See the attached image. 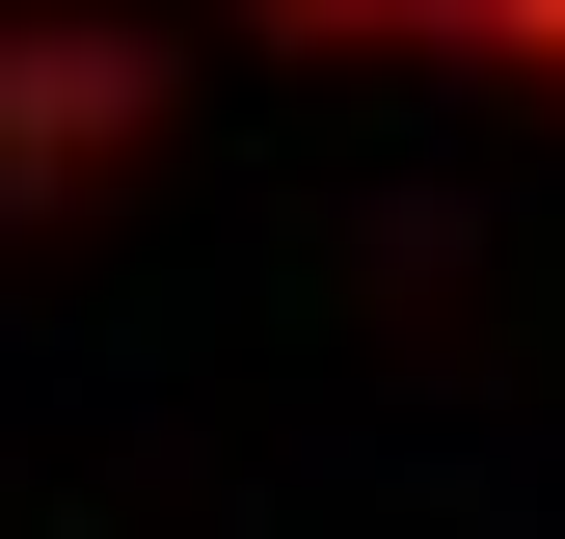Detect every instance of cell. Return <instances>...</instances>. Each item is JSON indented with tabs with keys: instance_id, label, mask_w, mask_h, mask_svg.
<instances>
[{
	"instance_id": "1",
	"label": "cell",
	"mask_w": 565,
	"mask_h": 539,
	"mask_svg": "<svg viewBox=\"0 0 565 539\" xmlns=\"http://www.w3.org/2000/svg\"><path fill=\"white\" fill-rule=\"evenodd\" d=\"M135 135H162V54H135V28H82V0H0V216L108 189Z\"/></svg>"
},
{
	"instance_id": "2",
	"label": "cell",
	"mask_w": 565,
	"mask_h": 539,
	"mask_svg": "<svg viewBox=\"0 0 565 539\" xmlns=\"http://www.w3.org/2000/svg\"><path fill=\"white\" fill-rule=\"evenodd\" d=\"M431 54H512V82H565V0H431Z\"/></svg>"
},
{
	"instance_id": "3",
	"label": "cell",
	"mask_w": 565,
	"mask_h": 539,
	"mask_svg": "<svg viewBox=\"0 0 565 539\" xmlns=\"http://www.w3.org/2000/svg\"><path fill=\"white\" fill-rule=\"evenodd\" d=\"M297 54H431V0H269Z\"/></svg>"
}]
</instances>
